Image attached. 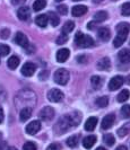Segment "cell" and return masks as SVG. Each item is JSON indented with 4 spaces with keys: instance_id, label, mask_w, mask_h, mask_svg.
<instances>
[{
    "instance_id": "obj_1",
    "label": "cell",
    "mask_w": 130,
    "mask_h": 150,
    "mask_svg": "<svg viewBox=\"0 0 130 150\" xmlns=\"http://www.w3.org/2000/svg\"><path fill=\"white\" fill-rule=\"evenodd\" d=\"M80 120H82V117L78 113H71V114L63 115L55 124V132L57 133H65L68 130L78 125L80 123Z\"/></svg>"
},
{
    "instance_id": "obj_2",
    "label": "cell",
    "mask_w": 130,
    "mask_h": 150,
    "mask_svg": "<svg viewBox=\"0 0 130 150\" xmlns=\"http://www.w3.org/2000/svg\"><path fill=\"white\" fill-rule=\"evenodd\" d=\"M130 30V25L128 23H120L117 26V36L113 41V46L114 47H120L121 45L126 42L128 38Z\"/></svg>"
},
{
    "instance_id": "obj_3",
    "label": "cell",
    "mask_w": 130,
    "mask_h": 150,
    "mask_svg": "<svg viewBox=\"0 0 130 150\" xmlns=\"http://www.w3.org/2000/svg\"><path fill=\"white\" fill-rule=\"evenodd\" d=\"M75 44L79 47H92L94 45V41L91 36L84 35L82 32H78L75 36Z\"/></svg>"
},
{
    "instance_id": "obj_4",
    "label": "cell",
    "mask_w": 130,
    "mask_h": 150,
    "mask_svg": "<svg viewBox=\"0 0 130 150\" xmlns=\"http://www.w3.org/2000/svg\"><path fill=\"white\" fill-rule=\"evenodd\" d=\"M69 78H70V75H69L68 70H66V69H58L55 72H54V76H53V79L54 81L58 83V85H66V83L69 81Z\"/></svg>"
},
{
    "instance_id": "obj_5",
    "label": "cell",
    "mask_w": 130,
    "mask_h": 150,
    "mask_svg": "<svg viewBox=\"0 0 130 150\" xmlns=\"http://www.w3.org/2000/svg\"><path fill=\"white\" fill-rule=\"evenodd\" d=\"M63 98H65V95L61 90L59 89L53 88V89L49 90V93H48V99L52 103H60Z\"/></svg>"
},
{
    "instance_id": "obj_6",
    "label": "cell",
    "mask_w": 130,
    "mask_h": 150,
    "mask_svg": "<svg viewBox=\"0 0 130 150\" xmlns=\"http://www.w3.org/2000/svg\"><path fill=\"white\" fill-rule=\"evenodd\" d=\"M40 119L43 121H50L54 116V110L50 106H45L44 108H42V111L40 112Z\"/></svg>"
},
{
    "instance_id": "obj_7",
    "label": "cell",
    "mask_w": 130,
    "mask_h": 150,
    "mask_svg": "<svg viewBox=\"0 0 130 150\" xmlns=\"http://www.w3.org/2000/svg\"><path fill=\"white\" fill-rule=\"evenodd\" d=\"M36 70V66L32 62H26L24 63V66L22 67V75L25 76V77H32L34 75Z\"/></svg>"
},
{
    "instance_id": "obj_8",
    "label": "cell",
    "mask_w": 130,
    "mask_h": 150,
    "mask_svg": "<svg viewBox=\"0 0 130 150\" xmlns=\"http://www.w3.org/2000/svg\"><path fill=\"white\" fill-rule=\"evenodd\" d=\"M123 78L121 76H115L113 77L111 80H110V83H109V89L110 90H117L119 89L121 86L123 85Z\"/></svg>"
},
{
    "instance_id": "obj_9",
    "label": "cell",
    "mask_w": 130,
    "mask_h": 150,
    "mask_svg": "<svg viewBox=\"0 0 130 150\" xmlns=\"http://www.w3.org/2000/svg\"><path fill=\"white\" fill-rule=\"evenodd\" d=\"M40 129H41V123H40V121H32L31 123L26 127L25 130H26V133H27V134L34 135L40 131Z\"/></svg>"
},
{
    "instance_id": "obj_10",
    "label": "cell",
    "mask_w": 130,
    "mask_h": 150,
    "mask_svg": "<svg viewBox=\"0 0 130 150\" xmlns=\"http://www.w3.org/2000/svg\"><path fill=\"white\" fill-rule=\"evenodd\" d=\"M114 121H115L114 114H107V116L102 120V124H101V125H102V129H103V130H109V129L113 125Z\"/></svg>"
},
{
    "instance_id": "obj_11",
    "label": "cell",
    "mask_w": 130,
    "mask_h": 150,
    "mask_svg": "<svg viewBox=\"0 0 130 150\" xmlns=\"http://www.w3.org/2000/svg\"><path fill=\"white\" fill-rule=\"evenodd\" d=\"M15 42L19 45V46L25 47V49L28 46V40H27V36H26L24 33H22V32H18V33L16 34Z\"/></svg>"
},
{
    "instance_id": "obj_12",
    "label": "cell",
    "mask_w": 130,
    "mask_h": 150,
    "mask_svg": "<svg viewBox=\"0 0 130 150\" xmlns=\"http://www.w3.org/2000/svg\"><path fill=\"white\" fill-rule=\"evenodd\" d=\"M17 16H18V18L21 19V21H27L28 18H30V16H31V10H30V8L28 7H21L18 9V11H17Z\"/></svg>"
},
{
    "instance_id": "obj_13",
    "label": "cell",
    "mask_w": 130,
    "mask_h": 150,
    "mask_svg": "<svg viewBox=\"0 0 130 150\" xmlns=\"http://www.w3.org/2000/svg\"><path fill=\"white\" fill-rule=\"evenodd\" d=\"M69 55H70V51L68 49H60L57 52V61L58 62H66L68 60Z\"/></svg>"
},
{
    "instance_id": "obj_14",
    "label": "cell",
    "mask_w": 130,
    "mask_h": 150,
    "mask_svg": "<svg viewBox=\"0 0 130 150\" xmlns=\"http://www.w3.org/2000/svg\"><path fill=\"white\" fill-rule=\"evenodd\" d=\"M87 7L84 6V5H78V6H75V7L71 9V14L75 17H79V16H83L87 13Z\"/></svg>"
},
{
    "instance_id": "obj_15",
    "label": "cell",
    "mask_w": 130,
    "mask_h": 150,
    "mask_svg": "<svg viewBox=\"0 0 130 150\" xmlns=\"http://www.w3.org/2000/svg\"><path fill=\"white\" fill-rule=\"evenodd\" d=\"M118 58H119L120 62H122V63H128V62H130V50L129 49H123V50H121L119 52V54H118Z\"/></svg>"
},
{
    "instance_id": "obj_16",
    "label": "cell",
    "mask_w": 130,
    "mask_h": 150,
    "mask_svg": "<svg viewBox=\"0 0 130 150\" xmlns=\"http://www.w3.org/2000/svg\"><path fill=\"white\" fill-rule=\"evenodd\" d=\"M96 142V137L95 135H87L83 139V146L86 149H91Z\"/></svg>"
},
{
    "instance_id": "obj_17",
    "label": "cell",
    "mask_w": 130,
    "mask_h": 150,
    "mask_svg": "<svg viewBox=\"0 0 130 150\" xmlns=\"http://www.w3.org/2000/svg\"><path fill=\"white\" fill-rule=\"evenodd\" d=\"M110 36H111V32L109 28L107 27H102L99 30V38L103 41V42H107L110 40Z\"/></svg>"
},
{
    "instance_id": "obj_18",
    "label": "cell",
    "mask_w": 130,
    "mask_h": 150,
    "mask_svg": "<svg viewBox=\"0 0 130 150\" xmlns=\"http://www.w3.org/2000/svg\"><path fill=\"white\" fill-rule=\"evenodd\" d=\"M96 124H97V117L91 116L90 119H87L86 123H85V130L86 131H93L96 127Z\"/></svg>"
},
{
    "instance_id": "obj_19",
    "label": "cell",
    "mask_w": 130,
    "mask_h": 150,
    "mask_svg": "<svg viewBox=\"0 0 130 150\" xmlns=\"http://www.w3.org/2000/svg\"><path fill=\"white\" fill-rule=\"evenodd\" d=\"M31 115H32L31 107H24V108H22L21 113H19V119H21L22 122H25V121H27L31 117Z\"/></svg>"
},
{
    "instance_id": "obj_20",
    "label": "cell",
    "mask_w": 130,
    "mask_h": 150,
    "mask_svg": "<svg viewBox=\"0 0 130 150\" xmlns=\"http://www.w3.org/2000/svg\"><path fill=\"white\" fill-rule=\"evenodd\" d=\"M111 67V62H110V59L109 58H102L101 60L97 62V69L99 70H109Z\"/></svg>"
},
{
    "instance_id": "obj_21",
    "label": "cell",
    "mask_w": 130,
    "mask_h": 150,
    "mask_svg": "<svg viewBox=\"0 0 130 150\" xmlns=\"http://www.w3.org/2000/svg\"><path fill=\"white\" fill-rule=\"evenodd\" d=\"M7 64H8V68H9V69L15 70L16 68L19 66V59H18V57H16V55L10 57V58L8 59Z\"/></svg>"
},
{
    "instance_id": "obj_22",
    "label": "cell",
    "mask_w": 130,
    "mask_h": 150,
    "mask_svg": "<svg viewBox=\"0 0 130 150\" xmlns=\"http://www.w3.org/2000/svg\"><path fill=\"white\" fill-rule=\"evenodd\" d=\"M35 23L36 25L40 26V27H45L49 23V19H48V16L46 15H38L36 18H35Z\"/></svg>"
},
{
    "instance_id": "obj_23",
    "label": "cell",
    "mask_w": 130,
    "mask_h": 150,
    "mask_svg": "<svg viewBox=\"0 0 130 150\" xmlns=\"http://www.w3.org/2000/svg\"><path fill=\"white\" fill-rule=\"evenodd\" d=\"M46 16L49 17L48 19L50 21V23H51V25H52V26H58V25H59V23H60V18L58 17V15H57L55 13H52V11H51V13H49Z\"/></svg>"
},
{
    "instance_id": "obj_24",
    "label": "cell",
    "mask_w": 130,
    "mask_h": 150,
    "mask_svg": "<svg viewBox=\"0 0 130 150\" xmlns=\"http://www.w3.org/2000/svg\"><path fill=\"white\" fill-rule=\"evenodd\" d=\"M91 83H92V87L94 89H99L101 86H102V79L99 76H93L91 78Z\"/></svg>"
},
{
    "instance_id": "obj_25",
    "label": "cell",
    "mask_w": 130,
    "mask_h": 150,
    "mask_svg": "<svg viewBox=\"0 0 130 150\" xmlns=\"http://www.w3.org/2000/svg\"><path fill=\"white\" fill-rule=\"evenodd\" d=\"M46 6L45 0H35L33 4V10L34 11H40Z\"/></svg>"
},
{
    "instance_id": "obj_26",
    "label": "cell",
    "mask_w": 130,
    "mask_h": 150,
    "mask_svg": "<svg viewBox=\"0 0 130 150\" xmlns=\"http://www.w3.org/2000/svg\"><path fill=\"white\" fill-rule=\"evenodd\" d=\"M78 141H79V137L78 135H71L67 139V146L70 147V148H75L77 144H78Z\"/></svg>"
},
{
    "instance_id": "obj_27",
    "label": "cell",
    "mask_w": 130,
    "mask_h": 150,
    "mask_svg": "<svg viewBox=\"0 0 130 150\" xmlns=\"http://www.w3.org/2000/svg\"><path fill=\"white\" fill-rule=\"evenodd\" d=\"M129 96H130V93L128 89H123L119 95H118V102L119 103H123V102H126V100H128L129 99Z\"/></svg>"
},
{
    "instance_id": "obj_28",
    "label": "cell",
    "mask_w": 130,
    "mask_h": 150,
    "mask_svg": "<svg viewBox=\"0 0 130 150\" xmlns=\"http://www.w3.org/2000/svg\"><path fill=\"white\" fill-rule=\"evenodd\" d=\"M74 27H75V23L72 22V21H68V22H66V24L62 27V33L68 34V33L74 30Z\"/></svg>"
},
{
    "instance_id": "obj_29",
    "label": "cell",
    "mask_w": 130,
    "mask_h": 150,
    "mask_svg": "<svg viewBox=\"0 0 130 150\" xmlns=\"http://www.w3.org/2000/svg\"><path fill=\"white\" fill-rule=\"evenodd\" d=\"M94 19L95 22H104L105 19H107V11H97L95 15H94Z\"/></svg>"
},
{
    "instance_id": "obj_30",
    "label": "cell",
    "mask_w": 130,
    "mask_h": 150,
    "mask_svg": "<svg viewBox=\"0 0 130 150\" xmlns=\"http://www.w3.org/2000/svg\"><path fill=\"white\" fill-rule=\"evenodd\" d=\"M103 141L107 143V146H113L115 143V139H114V135L109 133V134H105L104 138H103Z\"/></svg>"
},
{
    "instance_id": "obj_31",
    "label": "cell",
    "mask_w": 130,
    "mask_h": 150,
    "mask_svg": "<svg viewBox=\"0 0 130 150\" xmlns=\"http://www.w3.org/2000/svg\"><path fill=\"white\" fill-rule=\"evenodd\" d=\"M109 104V97L107 96H102L99 99H96V105L99 107H105Z\"/></svg>"
},
{
    "instance_id": "obj_32",
    "label": "cell",
    "mask_w": 130,
    "mask_h": 150,
    "mask_svg": "<svg viewBox=\"0 0 130 150\" xmlns=\"http://www.w3.org/2000/svg\"><path fill=\"white\" fill-rule=\"evenodd\" d=\"M10 52L9 46L6 44H0V57H6Z\"/></svg>"
},
{
    "instance_id": "obj_33",
    "label": "cell",
    "mask_w": 130,
    "mask_h": 150,
    "mask_svg": "<svg viewBox=\"0 0 130 150\" xmlns=\"http://www.w3.org/2000/svg\"><path fill=\"white\" fill-rule=\"evenodd\" d=\"M121 13L123 16H130V2L123 4L121 7Z\"/></svg>"
},
{
    "instance_id": "obj_34",
    "label": "cell",
    "mask_w": 130,
    "mask_h": 150,
    "mask_svg": "<svg viewBox=\"0 0 130 150\" xmlns=\"http://www.w3.org/2000/svg\"><path fill=\"white\" fill-rule=\"evenodd\" d=\"M67 41H68V36H67V34H66V33H62L61 35L57 38V41H55V42H57V44L61 45V44H65Z\"/></svg>"
},
{
    "instance_id": "obj_35",
    "label": "cell",
    "mask_w": 130,
    "mask_h": 150,
    "mask_svg": "<svg viewBox=\"0 0 130 150\" xmlns=\"http://www.w3.org/2000/svg\"><path fill=\"white\" fill-rule=\"evenodd\" d=\"M23 150H38V148L34 142H26L23 146Z\"/></svg>"
},
{
    "instance_id": "obj_36",
    "label": "cell",
    "mask_w": 130,
    "mask_h": 150,
    "mask_svg": "<svg viewBox=\"0 0 130 150\" xmlns=\"http://www.w3.org/2000/svg\"><path fill=\"white\" fill-rule=\"evenodd\" d=\"M121 114L124 117H130V105H124L121 108Z\"/></svg>"
},
{
    "instance_id": "obj_37",
    "label": "cell",
    "mask_w": 130,
    "mask_h": 150,
    "mask_svg": "<svg viewBox=\"0 0 130 150\" xmlns=\"http://www.w3.org/2000/svg\"><path fill=\"white\" fill-rule=\"evenodd\" d=\"M57 10H58V13L61 14V15H66V14L68 13V8H67L66 5H60V6H58V7H57Z\"/></svg>"
},
{
    "instance_id": "obj_38",
    "label": "cell",
    "mask_w": 130,
    "mask_h": 150,
    "mask_svg": "<svg viewBox=\"0 0 130 150\" xmlns=\"http://www.w3.org/2000/svg\"><path fill=\"white\" fill-rule=\"evenodd\" d=\"M46 150H61V147L58 143H52L46 148Z\"/></svg>"
},
{
    "instance_id": "obj_39",
    "label": "cell",
    "mask_w": 130,
    "mask_h": 150,
    "mask_svg": "<svg viewBox=\"0 0 130 150\" xmlns=\"http://www.w3.org/2000/svg\"><path fill=\"white\" fill-rule=\"evenodd\" d=\"M9 30H7V28H5V30H0V36H1V38H8V36H9Z\"/></svg>"
},
{
    "instance_id": "obj_40",
    "label": "cell",
    "mask_w": 130,
    "mask_h": 150,
    "mask_svg": "<svg viewBox=\"0 0 130 150\" xmlns=\"http://www.w3.org/2000/svg\"><path fill=\"white\" fill-rule=\"evenodd\" d=\"M127 132H128V130H127L126 128H122V129H120V130H118V134L120 135L121 138L127 134Z\"/></svg>"
},
{
    "instance_id": "obj_41",
    "label": "cell",
    "mask_w": 130,
    "mask_h": 150,
    "mask_svg": "<svg viewBox=\"0 0 130 150\" xmlns=\"http://www.w3.org/2000/svg\"><path fill=\"white\" fill-rule=\"evenodd\" d=\"M25 1H26V0H11V2H13L14 5H21V4H23Z\"/></svg>"
},
{
    "instance_id": "obj_42",
    "label": "cell",
    "mask_w": 130,
    "mask_h": 150,
    "mask_svg": "<svg viewBox=\"0 0 130 150\" xmlns=\"http://www.w3.org/2000/svg\"><path fill=\"white\" fill-rule=\"evenodd\" d=\"M2 121H4V111L0 107V123H2Z\"/></svg>"
},
{
    "instance_id": "obj_43",
    "label": "cell",
    "mask_w": 130,
    "mask_h": 150,
    "mask_svg": "<svg viewBox=\"0 0 130 150\" xmlns=\"http://www.w3.org/2000/svg\"><path fill=\"white\" fill-rule=\"evenodd\" d=\"M115 150H127V147L126 146H119Z\"/></svg>"
},
{
    "instance_id": "obj_44",
    "label": "cell",
    "mask_w": 130,
    "mask_h": 150,
    "mask_svg": "<svg viewBox=\"0 0 130 150\" xmlns=\"http://www.w3.org/2000/svg\"><path fill=\"white\" fill-rule=\"evenodd\" d=\"M87 27H88V30H93V28H94V23H90V24L87 25Z\"/></svg>"
},
{
    "instance_id": "obj_45",
    "label": "cell",
    "mask_w": 130,
    "mask_h": 150,
    "mask_svg": "<svg viewBox=\"0 0 130 150\" xmlns=\"http://www.w3.org/2000/svg\"><path fill=\"white\" fill-rule=\"evenodd\" d=\"M93 1H94V2H96V4H99V2H102L103 0H93Z\"/></svg>"
},
{
    "instance_id": "obj_46",
    "label": "cell",
    "mask_w": 130,
    "mask_h": 150,
    "mask_svg": "<svg viewBox=\"0 0 130 150\" xmlns=\"http://www.w3.org/2000/svg\"><path fill=\"white\" fill-rule=\"evenodd\" d=\"M8 150H17L15 148V147H9V148H8Z\"/></svg>"
},
{
    "instance_id": "obj_47",
    "label": "cell",
    "mask_w": 130,
    "mask_h": 150,
    "mask_svg": "<svg viewBox=\"0 0 130 150\" xmlns=\"http://www.w3.org/2000/svg\"><path fill=\"white\" fill-rule=\"evenodd\" d=\"M0 150H4V144L2 143H0Z\"/></svg>"
},
{
    "instance_id": "obj_48",
    "label": "cell",
    "mask_w": 130,
    "mask_h": 150,
    "mask_svg": "<svg viewBox=\"0 0 130 150\" xmlns=\"http://www.w3.org/2000/svg\"><path fill=\"white\" fill-rule=\"evenodd\" d=\"M96 150H107V149H104L103 147H99V148H97V149H96Z\"/></svg>"
},
{
    "instance_id": "obj_49",
    "label": "cell",
    "mask_w": 130,
    "mask_h": 150,
    "mask_svg": "<svg viewBox=\"0 0 130 150\" xmlns=\"http://www.w3.org/2000/svg\"><path fill=\"white\" fill-rule=\"evenodd\" d=\"M55 1H57V2H60V1H62V0H55Z\"/></svg>"
},
{
    "instance_id": "obj_50",
    "label": "cell",
    "mask_w": 130,
    "mask_h": 150,
    "mask_svg": "<svg viewBox=\"0 0 130 150\" xmlns=\"http://www.w3.org/2000/svg\"><path fill=\"white\" fill-rule=\"evenodd\" d=\"M72 1H82V0H72Z\"/></svg>"
},
{
    "instance_id": "obj_51",
    "label": "cell",
    "mask_w": 130,
    "mask_h": 150,
    "mask_svg": "<svg viewBox=\"0 0 130 150\" xmlns=\"http://www.w3.org/2000/svg\"><path fill=\"white\" fill-rule=\"evenodd\" d=\"M112 1H117V0H112Z\"/></svg>"
}]
</instances>
